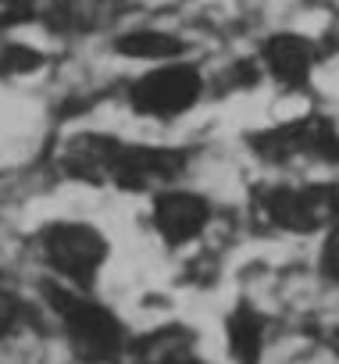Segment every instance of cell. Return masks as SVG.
Returning a JSON list of instances; mask_svg holds the SVG:
<instances>
[{"mask_svg": "<svg viewBox=\"0 0 339 364\" xmlns=\"http://www.w3.org/2000/svg\"><path fill=\"white\" fill-rule=\"evenodd\" d=\"M122 139L111 132H75L61 146V171L82 186H111V171L118 161Z\"/></svg>", "mask_w": 339, "mask_h": 364, "instance_id": "cell-9", "label": "cell"}, {"mask_svg": "<svg viewBox=\"0 0 339 364\" xmlns=\"http://www.w3.org/2000/svg\"><path fill=\"white\" fill-rule=\"evenodd\" d=\"M211 200L204 193L193 190H179V186H168L157 190L150 200V225L157 232V240L164 247H190L193 240L204 236V229L211 225Z\"/></svg>", "mask_w": 339, "mask_h": 364, "instance_id": "cell-7", "label": "cell"}, {"mask_svg": "<svg viewBox=\"0 0 339 364\" xmlns=\"http://www.w3.org/2000/svg\"><path fill=\"white\" fill-rule=\"evenodd\" d=\"M257 61L264 68V75H271L279 86L286 90H307L318 61H321V47L300 33H275L261 43Z\"/></svg>", "mask_w": 339, "mask_h": 364, "instance_id": "cell-8", "label": "cell"}, {"mask_svg": "<svg viewBox=\"0 0 339 364\" xmlns=\"http://www.w3.org/2000/svg\"><path fill=\"white\" fill-rule=\"evenodd\" d=\"M43 304L50 307L58 328L65 332L72 353L82 364H118L129 357V332L122 318L93 296V289H75L65 282H43Z\"/></svg>", "mask_w": 339, "mask_h": 364, "instance_id": "cell-1", "label": "cell"}, {"mask_svg": "<svg viewBox=\"0 0 339 364\" xmlns=\"http://www.w3.org/2000/svg\"><path fill=\"white\" fill-rule=\"evenodd\" d=\"M47 68V58L43 50L29 47V43H18V40H8V43H0V79H29L36 72Z\"/></svg>", "mask_w": 339, "mask_h": 364, "instance_id": "cell-13", "label": "cell"}, {"mask_svg": "<svg viewBox=\"0 0 339 364\" xmlns=\"http://www.w3.org/2000/svg\"><path fill=\"white\" fill-rule=\"evenodd\" d=\"M129 360L132 364H211L193 350V332L183 325H164L132 339Z\"/></svg>", "mask_w": 339, "mask_h": 364, "instance_id": "cell-10", "label": "cell"}, {"mask_svg": "<svg viewBox=\"0 0 339 364\" xmlns=\"http://www.w3.org/2000/svg\"><path fill=\"white\" fill-rule=\"evenodd\" d=\"M335 353H339V325H335Z\"/></svg>", "mask_w": 339, "mask_h": 364, "instance_id": "cell-16", "label": "cell"}, {"mask_svg": "<svg viewBox=\"0 0 339 364\" xmlns=\"http://www.w3.org/2000/svg\"><path fill=\"white\" fill-rule=\"evenodd\" d=\"M114 54L129 61H143V65H164V61H179L186 54V40L176 36L172 29L139 26L114 36Z\"/></svg>", "mask_w": 339, "mask_h": 364, "instance_id": "cell-11", "label": "cell"}, {"mask_svg": "<svg viewBox=\"0 0 339 364\" xmlns=\"http://www.w3.org/2000/svg\"><path fill=\"white\" fill-rule=\"evenodd\" d=\"M204 97V75L190 61H164L150 65L143 75H136L125 90L129 107L139 118L150 122H176L186 111H193Z\"/></svg>", "mask_w": 339, "mask_h": 364, "instance_id": "cell-3", "label": "cell"}, {"mask_svg": "<svg viewBox=\"0 0 339 364\" xmlns=\"http://www.w3.org/2000/svg\"><path fill=\"white\" fill-rule=\"evenodd\" d=\"M250 150L261 161H325V164H339V129L328 118H296L286 125H271L250 136Z\"/></svg>", "mask_w": 339, "mask_h": 364, "instance_id": "cell-5", "label": "cell"}, {"mask_svg": "<svg viewBox=\"0 0 339 364\" xmlns=\"http://www.w3.org/2000/svg\"><path fill=\"white\" fill-rule=\"evenodd\" d=\"M257 208L264 222L282 232H318L339 218V186L335 182L268 186L257 193Z\"/></svg>", "mask_w": 339, "mask_h": 364, "instance_id": "cell-4", "label": "cell"}, {"mask_svg": "<svg viewBox=\"0 0 339 364\" xmlns=\"http://www.w3.org/2000/svg\"><path fill=\"white\" fill-rule=\"evenodd\" d=\"M36 250H40V261L50 272L54 282H65V286H75V289H93L100 272L107 268L111 240L93 222L54 218V222L40 225Z\"/></svg>", "mask_w": 339, "mask_h": 364, "instance_id": "cell-2", "label": "cell"}, {"mask_svg": "<svg viewBox=\"0 0 339 364\" xmlns=\"http://www.w3.org/2000/svg\"><path fill=\"white\" fill-rule=\"evenodd\" d=\"M190 154L176 146H154V143H125L118 150L114 171H111V186L122 193H157L176 186L179 175L186 171Z\"/></svg>", "mask_w": 339, "mask_h": 364, "instance_id": "cell-6", "label": "cell"}, {"mask_svg": "<svg viewBox=\"0 0 339 364\" xmlns=\"http://www.w3.org/2000/svg\"><path fill=\"white\" fill-rule=\"evenodd\" d=\"M43 8L47 0H0V33L43 22Z\"/></svg>", "mask_w": 339, "mask_h": 364, "instance_id": "cell-14", "label": "cell"}, {"mask_svg": "<svg viewBox=\"0 0 339 364\" xmlns=\"http://www.w3.org/2000/svg\"><path fill=\"white\" fill-rule=\"evenodd\" d=\"M22 325H26V307H22V300H18L8 286H0V339L15 336Z\"/></svg>", "mask_w": 339, "mask_h": 364, "instance_id": "cell-15", "label": "cell"}, {"mask_svg": "<svg viewBox=\"0 0 339 364\" xmlns=\"http://www.w3.org/2000/svg\"><path fill=\"white\" fill-rule=\"evenodd\" d=\"M225 336H229V350L240 364H257L261 360V353H264V318L250 304H240L229 314Z\"/></svg>", "mask_w": 339, "mask_h": 364, "instance_id": "cell-12", "label": "cell"}]
</instances>
